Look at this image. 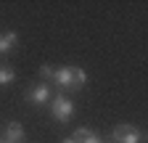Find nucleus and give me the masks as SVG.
I'll return each mask as SVG.
<instances>
[{
    "label": "nucleus",
    "instance_id": "nucleus-10",
    "mask_svg": "<svg viewBox=\"0 0 148 143\" xmlns=\"http://www.w3.org/2000/svg\"><path fill=\"white\" fill-rule=\"evenodd\" d=\"M0 143H8V140H3V138H0Z\"/></svg>",
    "mask_w": 148,
    "mask_h": 143
},
{
    "label": "nucleus",
    "instance_id": "nucleus-4",
    "mask_svg": "<svg viewBox=\"0 0 148 143\" xmlns=\"http://www.w3.org/2000/svg\"><path fill=\"white\" fill-rule=\"evenodd\" d=\"M27 101H29V103H34V106H42V103H48V101H50V87H48L45 82L34 85L32 90L27 93Z\"/></svg>",
    "mask_w": 148,
    "mask_h": 143
},
{
    "label": "nucleus",
    "instance_id": "nucleus-5",
    "mask_svg": "<svg viewBox=\"0 0 148 143\" xmlns=\"http://www.w3.org/2000/svg\"><path fill=\"white\" fill-rule=\"evenodd\" d=\"M3 140H8V143H24V127L18 122H8L5 133H3Z\"/></svg>",
    "mask_w": 148,
    "mask_h": 143
},
{
    "label": "nucleus",
    "instance_id": "nucleus-1",
    "mask_svg": "<svg viewBox=\"0 0 148 143\" xmlns=\"http://www.w3.org/2000/svg\"><path fill=\"white\" fill-rule=\"evenodd\" d=\"M53 82L58 85L61 90H79V87L87 82V74L79 66H64V69L53 72Z\"/></svg>",
    "mask_w": 148,
    "mask_h": 143
},
{
    "label": "nucleus",
    "instance_id": "nucleus-11",
    "mask_svg": "<svg viewBox=\"0 0 148 143\" xmlns=\"http://www.w3.org/2000/svg\"><path fill=\"white\" fill-rule=\"evenodd\" d=\"M66 143H74V140H66Z\"/></svg>",
    "mask_w": 148,
    "mask_h": 143
},
{
    "label": "nucleus",
    "instance_id": "nucleus-7",
    "mask_svg": "<svg viewBox=\"0 0 148 143\" xmlns=\"http://www.w3.org/2000/svg\"><path fill=\"white\" fill-rule=\"evenodd\" d=\"M16 45V32H3L0 34V53H8Z\"/></svg>",
    "mask_w": 148,
    "mask_h": 143
},
{
    "label": "nucleus",
    "instance_id": "nucleus-3",
    "mask_svg": "<svg viewBox=\"0 0 148 143\" xmlns=\"http://www.w3.org/2000/svg\"><path fill=\"white\" fill-rule=\"evenodd\" d=\"M111 138H114V143H140L143 135H140L138 127H132V124H116Z\"/></svg>",
    "mask_w": 148,
    "mask_h": 143
},
{
    "label": "nucleus",
    "instance_id": "nucleus-6",
    "mask_svg": "<svg viewBox=\"0 0 148 143\" xmlns=\"http://www.w3.org/2000/svg\"><path fill=\"white\" fill-rule=\"evenodd\" d=\"M71 140H74V143H103V138H98V133H92V130H87V127L74 130Z\"/></svg>",
    "mask_w": 148,
    "mask_h": 143
},
{
    "label": "nucleus",
    "instance_id": "nucleus-2",
    "mask_svg": "<svg viewBox=\"0 0 148 143\" xmlns=\"http://www.w3.org/2000/svg\"><path fill=\"white\" fill-rule=\"evenodd\" d=\"M50 114H53L56 122H69L71 114H74V103L61 93V96H56V98L50 101Z\"/></svg>",
    "mask_w": 148,
    "mask_h": 143
},
{
    "label": "nucleus",
    "instance_id": "nucleus-9",
    "mask_svg": "<svg viewBox=\"0 0 148 143\" xmlns=\"http://www.w3.org/2000/svg\"><path fill=\"white\" fill-rule=\"evenodd\" d=\"M53 72H56L53 66H42V69H40V74H42V80H53Z\"/></svg>",
    "mask_w": 148,
    "mask_h": 143
},
{
    "label": "nucleus",
    "instance_id": "nucleus-8",
    "mask_svg": "<svg viewBox=\"0 0 148 143\" xmlns=\"http://www.w3.org/2000/svg\"><path fill=\"white\" fill-rule=\"evenodd\" d=\"M13 80H16L13 69H11V66H0V85H8V82H13Z\"/></svg>",
    "mask_w": 148,
    "mask_h": 143
}]
</instances>
